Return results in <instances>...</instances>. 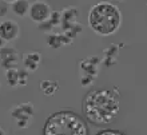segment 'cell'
<instances>
[{
  "label": "cell",
  "instance_id": "cell-2",
  "mask_svg": "<svg viewBox=\"0 0 147 135\" xmlns=\"http://www.w3.org/2000/svg\"><path fill=\"white\" fill-rule=\"evenodd\" d=\"M90 26L96 34L109 36L118 31L122 23L119 8L111 3H99L94 5L88 15Z\"/></svg>",
  "mask_w": 147,
  "mask_h": 135
},
{
  "label": "cell",
  "instance_id": "cell-6",
  "mask_svg": "<svg viewBox=\"0 0 147 135\" xmlns=\"http://www.w3.org/2000/svg\"><path fill=\"white\" fill-rule=\"evenodd\" d=\"M19 34V26L15 23V22H4L1 26H0V36L5 40H12L15 39Z\"/></svg>",
  "mask_w": 147,
  "mask_h": 135
},
{
  "label": "cell",
  "instance_id": "cell-7",
  "mask_svg": "<svg viewBox=\"0 0 147 135\" xmlns=\"http://www.w3.org/2000/svg\"><path fill=\"white\" fill-rule=\"evenodd\" d=\"M26 66H27L28 70H36L40 63V55L38 52L35 54H27L26 55Z\"/></svg>",
  "mask_w": 147,
  "mask_h": 135
},
{
  "label": "cell",
  "instance_id": "cell-12",
  "mask_svg": "<svg viewBox=\"0 0 147 135\" xmlns=\"http://www.w3.org/2000/svg\"><path fill=\"white\" fill-rule=\"evenodd\" d=\"M0 135H4V131H3V130H0Z\"/></svg>",
  "mask_w": 147,
  "mask_h": 135
},
{
  "label": "cell",
  "instance_id": "cell-9",
  "mask_svg": "<svg viewBox=\"0 0 147 135\" xmlns=\"http://www.w3.org/2000/svg\"><path fill=\"white\" fill-rule=\"evenodd\" d=\"M28 3L27 1H16L15 4H13V11L18 14V15L20 16H23L26 15V12L28 11Z\"/></svg>",
  "mask_w": 147,
  "mask_h": 135
},
{
  "label": "cell",
  "instance_id": "cell-4",
  "mask_svg": "<svg viewBox=\"0 0 147 135\" xmlns=\"http://www.w3.org/2000/svg\"><path fill=\"white\" fill-rule=\"evenodd\" d=\"M32 115H34V107L30 103L20 104L12 111V116L16 118L19 122V127H26L28 120L32 118Z\"/></svg>",
  "mask_w": 147,
  "mask_h": 135
},
{
  "label": "cell",
  "instance_id": "cell-10",
  "mask_svg": "<svg viewBox=\"0 0 147 135\" xmlns=\"http://www.w3.org/2000/svg\"><path fill=\"white\" fill-rule=\"evenodd\" d=\"M7 78H8V82L11 86H15L18 82L20 80L19 79V71L18 70H9L7 72Z\"/></svg>",
  "mask_w": 147,
  "mask_h": 135
},
{
  "label": "cell",
  "instance_id": "cell-11",
  "mask_svg": "<svg viewBox=\"0 0 147 135\" xmlns=\"http://www.w3.org/2000/svg\"><path fill=\"white\" fill-rule=\"evenodd\" d=\"M98 135H123V134H120V132H118V131H112V130H107V131H103Z\"/></svg>",
  "mask_w": 147,
  "mask_h": 135
},
{
  "label": "cell",
  "instance_id": "cell-3",
  "mask_svg": "<svg viewBox=\"0 0 147 135\" xmlns=\"http://www.w3.org/2000/svg\"><path fill=\"white\" fill-rule=\"evenodd\" d=\"M44 135H88V130L80 116L71 111H60L48 118Z\"/></svg>",
  "mask_w": 147,
  "mask_h": 135
},
{
  "label": "cell",
  "instance_id": "cell-5",
  "mask_svg": "<svg viewBox=\"0 0 147 135\" xmlns=\"http://www.w3.org/2000/svg\"><path fill=\"white\" fill-rule=\"evenodd\" d=\"M30 14H31L32 20H35L38 23L46 22V20H48V18L51 15L50 5L43 3V1H36L35 4H32L30 7Z\"/></svg>",
  "mask_w": 147,
  "mask_h": 135
},
{
  "label": "cell",
  "instance_id": "cell-8",
  "mask_svg": "<svg viewBox=\"0 0 147 135\" xmlns=\"http://www.w3.org/2000/svg\"><path fill=\"white\" fill-rule=\"evenodd\" d=\"M40 88L44 91V94L47 95H52V94L58 90V83H55V82H42L40 83Z\"/></svg>",
  "mask_w": 147,
  "mask_h": 135
},
{
  "label": "cell",
  "instance_id": "cell-1",
  "mask_svg": "<svg viewBox=\"0 0 147 135\" xmlns=\"http://www.w3.org/2000/svg\"><path fill=\"white\" fill-rule=\"evenodd\" d=\"M120 111L118 95L109 90H94L83 101V112L86 118L98 126H106L115 119Z\"/></svg>",
  "mask_w": 147,
  "mask_h": 135
}]
</instances>
